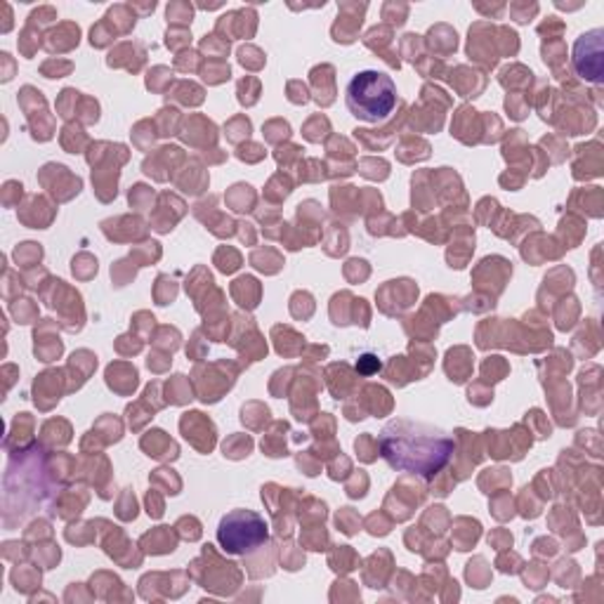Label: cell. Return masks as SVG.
<instances>
[{"label":"cell","instance_id":"1","mask_svg":"<svg viewBox=\"0 0 604 604\" xmlns=\"http://www.w3.org/2000/svg\"><path fill=\"white\" fill-rule=\"evenodd\" d=\"M378 449L390 468L430 480L447 468L456 451V441L439 427L396 418L380 433Z\"/></svg>","mask_w":604,"mask_h":604},{"label":"cell","instance_id":"2","mask_svg":"<svg viewBox=\"0 0 604 604\" xmlns=\"http://www.w3.org/2000/svg\"><path fill=\"white\" fill-rule=\"evenodd\" d=\"M345 102L349 114L367 123L385 121L396 107V86L383 71H359L347 83Z\"/></svg>","mask_w":604,"mask_h":604},{"label":"cell","instance_id":"3","mask_svg":"<svg viewBox=\"0 0 604 604\" xmlns=\"http://www.w3.org/2000/svg\"><path fill=\"white\" fill-rule=\"evenodd\" d=\"M269 527L262 515L253 511H232L220 519L217 544L230 555H246L267 544Z\"/></svg>","mask_w":604,"mask_h":604},{"label":"cell","instance_id":"4","mask_svg":"<svg viewBox=\"0 0 604 604\" xmlns=\"http://www.w3.org/2000/svg\"><path fill=\"white\" fill-rule=\"evenodd\" d=\"M574 67L588 78V81H600L602 76V31L595 29L591 34H583L574 47Z\"/></svg>","mask_w":604,"mask_h":604},{"label":"cell","instance_id":"5","mask_svg":"<svg viewBox=\"0 0 604 604\" xmlns=\"http://www.w3.org/2000/svg\"><path fill=\"white\" fill-rule=\"evenodd\" d=\"M168 20L192 22V8H189V5H170L168 8Z\"/></svg>","mask_w":604,"mask_h":604},{"label":"cell","instance_id":"6","mask_svg":"<svg viewBox=\"0 0 604 604\" xmlns=\"http://www.w3.org/2000/svg\"><path fill=\"white\" fill-rule=\"evenodd\" d=\"M361 363H363V367H359L361 373H373L376 369H380V361H376V357H371V355L361 357Z\"/></svg>","mask_w":604,"mask_h":604}]
</instances>
